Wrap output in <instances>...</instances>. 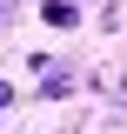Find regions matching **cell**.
<instances>
[{
	"mask_svg": "<svg viewBox=\"0 0 127 134\" xmlns=\"http://www.w3.org/2000/svg\"><path fill=\"white\" fill-rule=\"evenodd\" d=\"M67 94H74V67H54V60H40V100H67Z\"/></svg>",
	"mask_w": 127,
	"mask_h": 134,
	"instance_id": "6da1fadb",
	"label": "cell"
},
{
	"mask_svg": "<svg viewBox=\"0 0 127 134\" xmlns=\"http://www.w3.org/2000/svg\"><path fill=\"white\" fill-rule=\"evenodd\" d=\"M40 20H47V27H80V7H74V0H47Z\"/></svg>",
	"mask_w": 127,
	"mask_h": 134,
	"instance_id": "7a4b0ae2",
	"label": "cell"
},
{
	"mask_svg": "<svg viewBox=\"0 0 127 134\" xmlns=\"http://www.w3.org/2000/svg\"><path fill=\"white\" fill-rule=\"evenodd\" d=\"M7 107H14V81L0 74V114H7Z\"/></svg>",
	"mask_w": 127,
	"mask_h": 134,
	"instance_id": "3957f363",
	"label": "cell"
},
{
	"mask_svg": "<svg viewBox=\"0 0 127 134\" xmlns=\"http://www.w3.org/2000/svg\"><path fill=\"white\" fill-rule=\"evenodd\" d=\"M14 14H20V7H14V0H0V27H14Z\"/></svg>",
	"mask_w": 127,
	"mask_h": 134,
	"instance_id": "277c9868",
	"label": "cell"
}]
</instances>
